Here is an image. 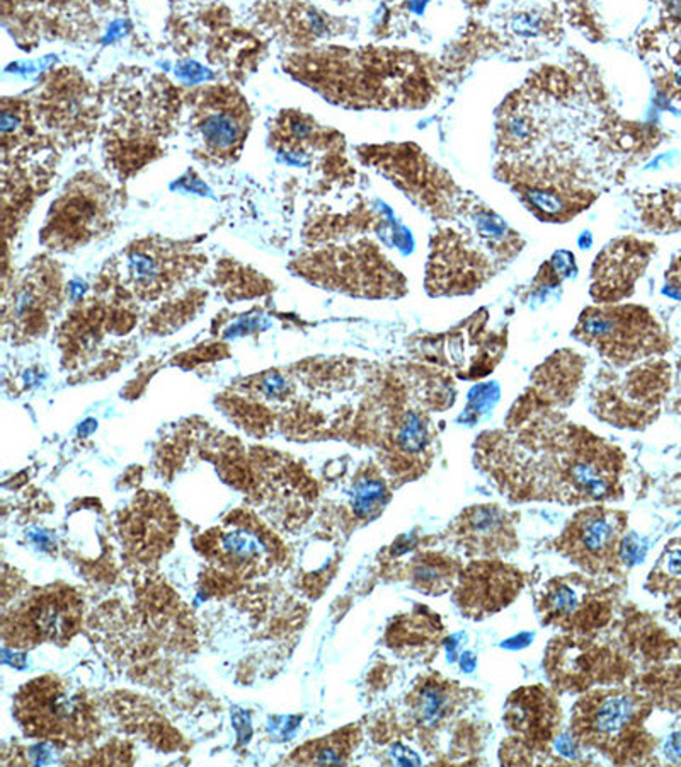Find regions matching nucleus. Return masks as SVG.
I'll list each match as a JSON object with an SVG mask.
<instances>
[{"instance_id":"obj_7","label":"nucleus","mask_w":681,"mask_h":767,"mask_svg":"<svg viewBox=\"0 0 681 767\" xmlns=\"http://www.w3.org/2000/svg\"><path fill=\"white\" fill-rule=\"evenodd\" d=\"M537 609L544 624L584 635L610 618V593L584 575L559 576L540 590Z\"/></svg>"},{"instance_id":"obj_10","label":"nucleus","mask_w":681,"mask_h":767,"mask_svg":"<svg viewBox=\"0 0 681 767\" xmlns=\"http://www.w3.org/2000/svg\"><path fill=\"white\" fill-rule=\"evenodd\" d=\"M653 253L654 245L637 237L611 240L593 263L589 294L594 304H620L631 299Z\"/></svg>"},{"instance_id":"obj_11","label":"nucleus","mask_w":681,"mask_h":767,"mask_svg":"<svg viewBox=\"0 0 681 767\" xmlns=\"http://www.w3.org/2000/svg\"><path fill=\"white\" fill-rule=\"evenodd\" d=\"M584 376V360L571 350H560L533 372L527 394L520 398L510 423L535 411H552V406H566L579 389Z\"/></svg>"},{"instance_id":"obj_16","label":"nucleus","mask_w":681,"mask_h":767,"mask_svg":"<svg viewBox=\"0 0 681 767\" xmlns=\"http://www.w3.org/2000/svg\"><path fill=\"white\" fill-rule=\"evenodd\" d=\"M222 549L227 558L237 564L259 563L268 554V547L264 546L261 537L244 529L227 532L222 539Z\"/></svg>"},{"instance_id":"obj_23","label":"nucleus","mask_w":681,"mask_h":767,"mask_svg":"<svg viewBox=\"0 0 681 767\" xmlns=\"http://www.w3.org/2000/svg\"><path fill=\"white\" fill-rule=\"evenodd\" d=\"M33 537H34V539H36V542H38V544H40V546H43V547H46V546H48V544H50V537H48V536H46V534H43V532H36V534H33Z\"/></svg>"},{"instance_id":"obj_8","label":"nucleus","mask_w":681,"mask_h":767,"mask_svg":"<svg viewBox=\"0 0 681 767\" xmlns=\"http://www.w3.org/2000/svg\"><path fill=\"white\" fill-rule=\"evenodd\" d=\"M525 573L499 558L472 559L462 568L454 601L463 618L482 619L510 605L523 590Z\"/></svg>"},{"instance_id":"obj_22","label":"nucleus","mask_w":681,"mask_h":767,"mask_svg":"<svg viewBox=\"0 0 681 767\" xmlns=\"http://www.w3.org/2000/svg\"><path fill=\"white\" fill-rule=\"evenodd\" d=\"M31 757H33V762L34 764H48V762L53 761V753L50 752V749L46 747V745H36V747L31 749Z\"/></svg>"},{"instance_id":"obj_4","label":"nucleus","mask_w":681,"mask_h":767,"mask_svg":"<svg viewBox=\"0 0 681 767\" xmlns=\"http://www.w3.org/2000/svg\"><path fill=\"white\" fill-rule=\"evenodd\" d=\"M642 721V702L625 689H601L577 701L572 735L581 744L605 752L615 762L631 752Z\"/></svg>"},{"instance_id":"obj_17","label":"nucleus","mask_w":681,"mask_h":767,"mask_svg":"<svg viewBox=\"0 0 681 767\" xmlns=\"http://www.w3.org/2000/svg\"><path fill=\"white\" fill-rule=\"evenodd\" d=\"M387 503L385 482L377 477H365L356 482L351 493V505L358 517H372Z\"/></svg>"},{"instance_id":"obj_15","label":"nucleus","mask_w":681,"mask_h":767,"mask_svg":"<svg viewBox=\"0 0 681 767\" xmlns=\"http://www.w3.org/2000/svg\"><path fill=\"white\" fill-rule=\"evenodd\" d=\"M200 128L206 144L217 152L234 149L244 133V123L239 115L225 107H211L205 111Z\"/></svg>"},{"instance_id":"obj_1","label":"nucleus","mask_w":681,"mask_h":767,"mask_svg":"<svg viewBox=\"0 0 681 767\" xmlns=\"http://www.w3.org/2000/svg\"><path fill=\"white\" fill-rule=\"evenodd\" d=\"M510 425L515 435H482L476 452L508 498L589 505L622 497L623 454L613 443L564 423L554 411H535Z\"/></svg>"},{"instance_id":"obj_18","label":"nucleus","mask_w":681,"mask_h":767,"mask_svg":"<svg viewBox=\"0 0 681 767\" xmlns=\"http://www.w3.org/2000/svg\"><path fill=\"white\" fill-rule=\"evenodd\" d=\"M132 277L140 283H152L159 277V265L146 253H135L130 258Z\"/></svg>"},{"instance_id":"obj_13","label":"nucleus","mask_w":681,"mask_h":767,"mask_svg":"<svg viewBox=\"0 0 681 767\" xmlns=\"http://www.w3.org/2000/svg\"><path fill=\"white\" fill-rule=\"evenodd\" d=\"M460 687L456 682L428 679L416 689L412 697V719L422 730H434L454 714L459 706Z\"/></svg>"},{"instance_id":"obj_21","label":"nucleus","mask_w":681,"mask_h":767,"mask_svg":"<svg viewBox=\"0 0 681 767\" xmlns=\"http://www.w3.org/2000/svg\"><path fill=\"white\" fill-rule=\"evenodd\" d=\"M232 721H234V728L237 731V736H239L240 742H247L249 739H251V734H252V726H251V719H249V714L244 713V711L237 709L234 711V714H232Z\"/></svg>"},{"instance_id":"obj_12","label":"nucleus","mask_w":681,"mask_h":767,"mask_svg":"<svg viewBox=\"0 0 681 767\" xmlns=\"http://www.w3.org/2000/svg\"><path fill=\"white\" fill-rule=\"evenodd\" d=\"M560 719L557 699L542 686L520 689L508 699L504 721L523 739V747H547L557 734Z\"/></svg>"},{"instance_id":"obj_9","label":"nucleus","mask_w":681,"mask_h":767,"mask_svg":"<svg viewBox=\"0 0 681 767\" xmlns=\"http://www.w3.org/2000/svg\"><path fill=\"white\" fill-rule=\"evenodd\" d=\"M518 514L499 505H472L450 524L448 537L471 558H499L518 549Z\"/></svg>"},{"instance_id":"obj_5","label":"nucleus","mask_w":681,"mask_h":767,"mask_svg":"<svg viewBox=\"0 0 681 767\" xmlns=\"http://www.w3.org/2000/svg\"><path fill=\"white\" fill-rule=\"evenodd\" d=\"M498 273L494 261L467 232L443 227L431 237L426 290L433 297H456L477 292Z\"/></svg>"},{"instance_id":"obj_19","label":"nucleus","mask_w":681,"mask_h":767,"mask_svg":"<svg viewBox=\"0 0 681 767\" xmlns=\"http://www.w3.org/2000/svg\"><path fill=\"white\" fill-rule=\"evenodd\" d=\"M300 725L299 716H279L271 719L269 730L271 734H274L279 740H290L295 735L296 728Z\"/></svg>"},{"instance_id":"obj_14","label":"nucleus","mask_w":681,"mask_h":767,"mask_svg":"<svg viewBox=\"0 0 681 767\" xmlns=\"http://www.w3.org/2000/svg\"><path fill=\"white\" fill-rule=\"evenodd\" d=\"M462 564L454 556L439 551H422L411 561V580L414 587L428 596H441L455 587Z\"/></svg>"},{"instance_id":"obj_20","label":"nucleus","mask_w":681,"mask_h":767,"mask_svg":"<svg viewBox=\"0 0 681 767\" xmlns=\"http://www.w3.org/2000/svg\"><path fill=\"white\" fill-rule=\"evenodd\" d=\"M262 392H264L268 398H274V399L283 398V396L288 392L286 381H284L281 376H278V374H271V376H268L264 381H262Z\"/></svg>"},{"instance_id":"obj_6","label":"nucleus","mask_w":681,"mask_h":767,"mask_svg":"<svg viewBox=\"0 0 681 767\" xmlns=\"http://www.w3.org/2000/svg\"><path fill=\"white\" fill-rule=\"evenodd\" d=\"M670 367L648 360L628 370L623 379H603L593 392V408L600 420L620 428L649 423L670 387Z\"/></svg>"},{"instance_id":"obj_2","label":"nucleus","mask_w":681,"mask_h":767,"mask_svg":"<svg viewBox=\"0 0 681 767\" xmlns=\"http://www.w3.org/2000/svg\"><path fill=\"white\" fill-rule=\"evenodd\" d=\"M572 336L616 369L666 350L665 334L656 319L632 304H594L584 309Z\"/></svg>"},{"instance_id":"obj_3","label":"nucleus","mask_w":681,"mask_h":767,"mask_svg":"<svg viewBox=\"0 0 681 767\" xmlns=\"http://www.w3.org/2000/svg\"><path fill=\"white\" fill-rule=\"evenodd\" d=\"M625 531V512L591 503L572 515L554 541V549L588 575H616L622 566Z\"/></svg>"}]
</instances>
